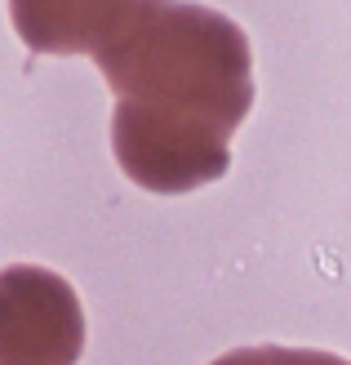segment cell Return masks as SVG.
<instances>
[{
  "instance_id": "3",
  "label": "cell",
  "mask_w": 351,
  "mask_h": 365,
  "mask_svg": "<svg viewBox=\"0 0 351 365\" xmlns=\"http://www.w3.org/2000/svg\"><path fill=\"white\" fill-rule=\"evenodd\" d=\"M134 0H9L14 31L31 53H94L116 36Z\"/></svg>"
},
{
  "instance_id": "1",
  "label": "cell",
  "mask_w": 351,
  "mask_h": 365,
  "mask_svg": "<svg viewBox=\"0 0 351 365\" xmlns=\"http://www.w3.org/2000/svg\"><path fill=\"white\" fill-rule=\"evenodd\" d=\"M94 63L116 94L112 148L129 182L178 196L223 178L253 107L249 36L187 0H134Z\"/></svg>"
},
{
  "instance_id": "2",
  "label": "cell",
  "mask_w": 351,
  "mask_h": 365,
  "mask_svg": "<svg viewBox=\"0 0 351 365\" xmlns=\"http://www.w3.org/2000/svg\"><path fill=\"white\" fill-rule=\"evenodd\" d=\"M85 352L80 299L58 272H0V365H76Z\"/></svg>"
},
{
  "instance_id": "4",
  "label": "cell",
  "mask_w": 351,
  "mask_h": 365,
  "mask_svg": "<svg viewBox=\"0 0 351 365\" xmlns=\"http://www.w3.org/2000/svg\"><path fill=\"white\" fill-rule=\"evenodd\" d=\"M209 365H351V361H342L334 352H316V348H276V343H263V348H236Z\"/></svg>"
}]
</instances>
